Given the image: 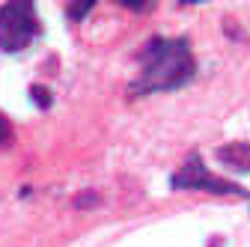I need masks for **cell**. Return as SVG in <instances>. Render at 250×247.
I'll return each mask as SVG.
<instances>
[{"instance_id": "6da1fadb", "label": "cell", "mask_w": 250, "mask_h": 247, "mask_svg": "<svg viewBox=\"0 0 250 247\" xmlns=\"http://www.w3.org/2000/svg\"><path fill=\"white\" fill-rule=\"evenodd\" d=\"M140 81L134 89L140 92H158L176 89L194 75V57L191 48L182 39H152L140 54Z\"/></svg>"}, {"instance_id": "7a4b0ae2", "label": "cell", "mask_w": 250, "mask_h": 247, "mask_svg": "<svg viewBox=\"0 0 250 247\" xmlns=\"http://www.w3.org/2000/svg\"><path fill=\"white\" fill-rule=\"evenodd\" d=\"M36 33H39V18L33 3L15 0V3L0 6V51L18 54L36 39Z\"/></svg>"}, {"instance_id": "3957f363", "label": "cell", "mask_w": 250, "mask_h": 247, "mask_svg": "<svg viewBox=\"0 0 250 247\" xmlns=\"http://www.w3.org/2000/svg\"><path fill=\"white\" fill-rule=\"evenodd\" d=\"M173 185L176 188H203V191H217V194H232V185H224V182L211 179L197 158H191V164H185L182 173L173 176Z\"/></svg>"}, {"instance_id": "277c9868", "label": "cell", "mask_w": 250, "mask_h": 247, "mask_svg": "<svg viewBox=\"0 0 250 247\" xmlns=\"http://www.w3.org/2000/svg\"><path fill=\"white\" fill-rule=\"evenodd\" d=\"M227 167H238V170H250V146L247 143H232V146H224L217 152Z\"/></svg>"}, {"instance_id": "5b68a950", "label": "cell", "mask_w": 250, "mask_h": 247, "mask_svg": "<svg viewBox=\"0 0 250 247\" xmlns=\"http://www.w3.org/2000/svg\"><path fill=\"white\" fill-rule=\"evenodd\" d=\"M9 140H12V125H9V122H6L3 116H0V146L9 143Z\"/></svg>"}]
</instances>
